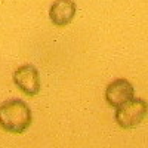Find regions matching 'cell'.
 I'll return each instance as SVG.
<instances>
[{
    "instance_id": "1",
    "label": "cell",
    "mask_w": 148,
    "mask_h": 148,
    "mask_svg": "<svg viewBox=\"0 0 148 148\" xmlns=\"http://www.w3.org/2000/svg\"><path fill=\"white\" fill-rule=\"evenodd\" d=\"M31 125V110L21 99L0 104V127L9 133H22Z\"/></svg>"
},
{
    "instance_id": "2",
    "label": "cell",
    "mask_w": 148,
    "mask_h": 148,
    "mask_svg": "<svg viewBox=\"0 0 148 148\" xmlns=\"http://www.w3.org/2000/svg\"><path fill=\"white\" fill-rule=\"evenodd\" d=\"M148 104L141 98H132L130 101L116 108V123L121 129H132L138 126L147 117Z\"/></svg>"
},
{
    "instance_id": "3",
    "label": "cell",
    "mask_w": 148,
    "mask_h": 148,
    "mask_svg": "<svg viewBox=\"0 0 148 148\" xmlns=\"http://www.w3.org/2000/svg\"><path fill=\"white\" fill-rule=\"evenodd\" d=\"M14 83L15 86L28 96H36L40 92V74L34 65L25 64L14 71Z\"/></svg>"
},
{
    "instance_id": "4",
    "label": "cell",
    "mask_w": 148,
    "mask_h": 148,
    "mask_svg": "<svg viewBox=\"0 0 148 148\" xmlns=\"http://www.w3.org/2000/svg\"><path fill=\"white\" fill-rule=\"evenodd\" d=\"M135 95V89L129 80L126 79H117L111 82L105 89V101L110 107H120L130 101Z\"/></svg>"
},
{
    "instance_id": "5",
    "label": "cell",
    "mask_w": 148,
    "mask_h": 148,
    "mask_svg": "<svg viewBox=\"0 0 148 148\" xmlns=\"http://www.w3.org/2000/svg\"><path fill=\"white\" fill-rule=\"evenodd\" d=\"M76 10L73 0H55L49 8V19L56 27H67L76 16Z\"/></svg>"
}]
</instances>
